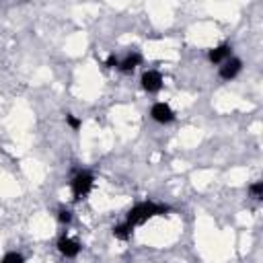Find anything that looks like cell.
Returning <instances> with one entry per match:
<instances>
[{
  "mask_svg": "<svg viewBox=\"0 0 263 263\" xmlns=\"http://www.w3.org/2000/svg\"><path fill=\"white\" fill-rule=\"evenodd\" d=\"M171 208L168 205H160V203H154V201H142V203H136L129 212H127V218H125V224L136 228L144 222H148L150 218L154 216H164Z\"/></svg>",
  "mask_w": 263,
  "mask_h": 263,
  "instance_id": "obj_1",
  "label": "cell"
},
{
  "mask_svg": "<svg viewBox=\"0 0 263 263\" xmlns=\"http://www.w3.org/2000/svg\"><path fill=\"white\" fill-rule=\"evenodd\" d=\"M92 185H95V177H92L88 171H80V173H76L74 179L70 181L74 199L78 201V199H82L84 195H88V191L92 189Z\"/></svg>",
  "mask_w": 263,
  "mask_h": 263,
  "instance_id": "obj_2",
  "label": "cell"
},
{
  "mask_svg": "<svg viewBox=\"0 0 263 263\" xmlns=\"http://www.w3.org/2000/svg\"><path fill=\"white\" fill-rule=\"evenodd\" d=\"M150 115L154 121L158 123H171L175 119V111L166 105V103H154L152 109H150Z\"/></svg>",
  "mask_w": 263,
  "mask_h": 263,
  "instance_id": "obj_3",
  "label": "cell"
},
{
  "mask_svg": "<svg viewBox=\"0 0 263 263\" xmlns=\"http://www.w3.org/2000/svg\"><path fill=\"white\" fill-rule=\"evenodd\" d=\"M162 86V76L156 70H148L142 74V88L146 92H158Z\"/></svg>",
  "mask_w": 263,
  "mask_h": 263,
  "instance_id": "obj_4",
  "label": "cell"
},
{
  "mask_svg": "<svg viewBox=\"0 0 263 263\" xmlns=\"http://www.w3.org/2000/svg\"><path fill=\"white\" fill-rule=\"evenodd\" d=\"M240 68H242V62L238 58H228L220 66V78L222 80H230V78H234L240 72Z\"/></svg>",
  "mask_w": 263,
  "mask_h": 263,
  "instance_id": "obj_5",
  "label": "cell"
},
{
  "mask_svg": "<svg viewBox=\"0 0 263 263\" xmlns=\"http://www.w3.org/2000/svg\"><path fill=\"white\" fill-rule=\"evenodd\" d=\"M58 251H60L64 257H68V259H74V257L80 253V245H78L76 240L68 238V236H62V238L58 240Z\"/></svg>",
  "mask_w": 263,
  "mask_h": 263,
  "instance_id": "obj_6",
  "label": "cell"
},
{
  "mask_svg": "<svg viewBox=\"0 0 263 263\" xmlns=\"http://www.w3.org/2000/svg\"><path fill=\"white\" fill-rule=\"evenodd\" d=\"M230 53H232V47H230L228 43H222V45H218V47L210 49L208 58H210V62H212V64H222V62H226V60L230 58Z\"/></svg>",
  "mask_w": 263,
  "mask_h": 263,
  "instance_id": "obj_7",
  "label": "cell"
},
{
  "mask_svg": "<svg viewBox=\"0 0 263 263\" xmlns=\"http://www.w3.org/2000/svg\"><path fill=\"white\" fill-rule=\"evenodd\" d=\"M140 62H142V55H140V53H129L123 62H119V66H117V68H119L121 72H125V74H127V72H134V70L140 66Z\"/></svg>",
  "mask_w": 263,
  "mask_h": 263,
  "instance_id": "obj_8",
  "label": "cell"
},
{
  "mask_svg": "<svg viewBox=\"0 0 263 263\" xmlns=\"http://www.w3.org/2000/svg\"><path fill=\"white\" fill-rule=\"evenodd\" d=\"M132 232H134V228H132V226H127L125 222H123V224L113 226V236H115V238H119V240H127V238L132 236Z\"/></svg>",
  "mask_w": 263,
  "mask_h": 263,
  "instance_id": "obj_9",
  "label": "cell"
},
{
  "mask_svg": "<svg viewBox=\"0 0 263 263\" xmlns=\"http://www.w3.org/2000/svg\"><path fill=\"white\" fill-rule=\"evenodd\" d=\"M0 263H25V257H23L21 253H14V251H12V253H6Z\"/></svg>",
  "mask_w": 263,
  "mask_h": 263,
  "instance_id": "obj_10",
  "label": "cell"
},
{
  "mask_svg": "<svg viewBox=\"0 0 263 263\" xmlns=\"http://www.w3.org/2000/svg\"><path fill=\"white\" fill-rule=\"evenodd\" d=\"M249 191H251V195H253L255 199H261V197H263V183H261V181L253 183V185L249 187Z\"/></svg>",
  "mask_w": 263,
  "mask_h": 263,
  "instance_id": "obj_11",
  "label": "cell"
},
{
  "mask_svg": "<svg viewBox=\"0 0 263 263\" xmlns=\"http://www.w3.org/2000/svg\"><path fill=\"white\" fill-rule=\"evenodd\" d=\"M58 220H60L62 224H70V222H72V212L66 210V208H60V210H58Z\"/></svg>",
  "mask_w": 263,
  "mask_h": 263,
  "instance_id": "obj_12",
  "label": "cell"
},
{
  "mask_svg": "<svg viewBox=\"0 0 263 263\" xmlns=\"http://www.w3.org/2000/svg\"><path fill=\"white\" fill-rule=\"evenodd\" d=\"M66 123H68L72 129H78V127H80V119H78L76 115H72V113H66Z\"/></svg>",
  "mask_w": 263,
  "mask_h": 263,
  "instance_id": "obj_13",
  "label": "cell"
},
{
  "mask_svg": "<svg viewBox=\"0 0 263 263\" xmlns=\"http://www.w3.org/2000/svg\"><path fill=\"white\" fill-rule=\"evenodd\" d=\"M105 66H107V68H117V66H119V60L115 58V53H111V55L107 58V62H105Z\"/></svg>",
  "mask_w": 263,
  "mask_h": 263,
  "instance_id": "obj_14",
  "label": "cell"
}]
</instances>
